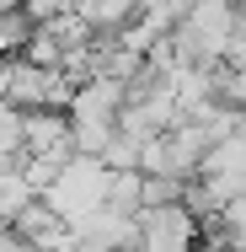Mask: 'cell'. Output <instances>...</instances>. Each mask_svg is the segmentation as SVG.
I'll use <instances>...</instances> for the list:
<instances>
[{
  "label": "cell",
  "mask_w": 246,
  "mask_h": 252,
  "mask_svg": "<svg viewBox=\"0 0 246 252\" xmlns=\"http://www.w3.org/2000/svg\"><path fill=\"white\" fill-rule=\"evenodd\" d=\"M134 225H139L145 252H193L198 247V220L182 204H145L134 215Z\"/></svg>",
  "instance_id": "obj_3"
},
{
  "label": "cell",
  "mask_w": 246,
  "mask_h": 252,
  "mask_svg": "<svg viewBox=\"0 0 246 252\" xmlns=\"http://www.w3.org/2000/svg\"><path fill=\"white\" fill-rule=\"evenodd\" d=\"M102 183H107V166H102V161L70 156L49 183L38 188V199L49 204L59 220H81V215H91V209L102 204Z\"/></svg>",
  "instance_id": "obj_1"
},
{
  "label": "cell",
  "mask_w": 246,
  "mask_h": 252,
  "mask_svg": "<svg viewBox=\"0 0 246 252\" xmlns=\"http://www.w3.org/2000/svg\"><path fill=\"white\" fill-rule=\"evenodd\" d=\"M0 166H11V156H5V151H0Z\"/></svg>",
  "instance_id": "obj_6"
},
{
  "label": "cell",
  "mask_w": 246,
  "mask_h": 252,
  "mask_svg": "<svg viewBox=\"0 0 246 252\" xmlns=\"http://www.w3.org/2000/svg\"><path fill=\"white\" fill-rule=\"evenodd\" d=\"M32 199H38V183L22 166H0V225H11Z\"/></svg>",
  "instance_id": "obj_4"
},
{
  "label": "cell",
  "mask_w": 246,
  "mask_h": 252,
  "mask_svg": "<svg viewBox=\"0 0 246 252\" xmlns=\"http://www.w3.org/2000/svg\"><path fill=\"white\" fill-rule=\"evenodd\" d=\"M70 75L59 64H32L22 54H5V81H0V102L5 107H64L70 102Z\"/></svg>",
  "instance_id": "obj_2"
},
{
  "label": "cell",
  "mask_w": 246,
  "mask_h": 252,
  "mask_svg": "<svg viewBox=\"0 0 246 252\" xmlns=\"http://www.w3.org/2000/svg\"><path fill=\"white\" fill-rule=\"evenodd\" d=\"M32 27H38V22H32L22 5H5V11H0V54H22L27 38H32Z\"/></svg>",
  "instance_id": "obj_5"
}]
</instances>
